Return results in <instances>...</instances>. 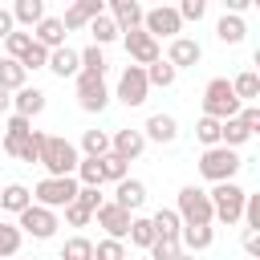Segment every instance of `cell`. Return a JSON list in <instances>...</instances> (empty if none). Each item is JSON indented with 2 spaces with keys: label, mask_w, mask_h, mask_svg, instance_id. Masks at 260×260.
I'll list each match as a JSON object with an SVG mask.
<instances>
[{
  "label": "cell",
  "mask_w": 260,
  "mask_h": 260,
  "mask_svg": "<svg viewBox=\"0 0 260 260\" xmlns=\"http://www.w3.org/2000/svg\"><path fill=\"white\" fill-rule=\"evenodd\" d=\"M77 146L69 142V138H61V134H45L41 138V154H37V162L49 171V175H73V167H77Z\"/></svg>",
  "instance_id": "1"
},
{
  "label": "cell",
  "mask_w": 260,
  "mask_h": 260,
  "mask_svg": "<svg viewBox=\"0 0 260 260\" xmlns=\"http://www.w3.org/2000/svg\"><path fill=\"white\" fill-rule=\"evenodd\" d=\"M244 167V158L236 154V146H228V142H211L207 150H203V158H199V175L207 179V183H219V179H236V171Z\"/></svg>",
  "instance_id": "2"
},
{
  "label": "cell",
  "mask_w": 260,
  "mask_h": 260,
  "mask_svg": "<svg viewBox=\"0 0 260 260\" xmlns=\"http://www.w3.org/2000/svg\"><path fill=\"white\" fill-rule=\"evenodd\" d=\"M207 195H211V215H215L219 223H228V228L240 223V215H244V195H248V191H244L236 179H219Z\"/></svg>",
  "instance_id": "3"
},
{
  "label": "cell",
  "mask_w": 260,
  "mask_h": 260,
  "mask_svg": "<svg viewBox=\"0 0 260 260\" xmlns=\"http://www.w3.org/2000/svg\"><path fill=\"white\" fill-rule=\"evenodd\" d=\"M240 106H244V102L236 98V89H232L228 77H211V81L203 85V114H211V118H232Z\"/></svg>",
  "instance_id": "4"
},
{
  "label": "cell",
  "mask_w": 260,
  "mask_h": 260,
  "mask_svg": "<svg viewBox=\"0 0 260 260\" xmlns=\"http://www.w3.org/2000/svg\"><path fill=\"white\" fill-rule=\"evenodd\" d=\"M73 77H77V106H81L85 114H102V110L110 106V89H106L102 73H93V69H77Z\"/></svg>",
  "instance_id": "5"
},
{
  "label": "cell",
  "mask_w": 260,
  "mask_h": 260,
  "mask_svg": "<svg viewBox=\"0 0 260 260\" xmlns=\"http://www.w3.org/2000/svg\"><path fill=\"white\" fill-rule=\"evenodd\" d=\"M73 195H77V175H45L32 187V199L45 207H65Z\"/></svg>",
  "instance_id": "6"
},
{
  "label": "cell",
  "mask_w": 260,
  "mask_h": 260,
  "mask_svg": "<svg viewBox=\"0 0 260 260\" xmlns=\"http://www.w3.org/2000/svg\"><path fill=\"white\" fill-rule=\"evenodd\" d=\"M179 219L183 223H215V215H211V195L203 191V187H195V183H187L183 191H179Z\"/></svg>",
  "instance_id": "7"
},
{
  "label": "cell",
  "mask_w": 260,
  "mask_h": 260,
  "mask_svg": "<svg viewBox=\"0 0 260 260\" xmlns=\"http://www.w3.org/2000/svg\"><path fill=\"white\" fill-rule=\"evenodd\" d=\"M16 223H20V232H28L32 240H49L53 232H57V207H45V203H28V207H20L16 211Z\"/></svg>",
  "instance_id": "8"
},
{
  "label": "cell",
  "mask_w": 260,
  "mask_h": 260,
  "mask_svg": "<svg viewBox=\"0 0 260 260\" xmlns=\"http://www.w3.org/2000/svg\"><path fill=\"white\" fill-rule=\"evenodd\" d=\"M146 93H150L146 69H142L138 61H134V65H126V69H122V77H118V93H114V98H118L122 106H130V110H134V106H142V102H146Z\"/></svg>",
  "instance_id": "9"
},
{
  "label": "cell",
  "mask_w": 260,
  "mask_h": 260,
  "mask_svg": "<svg viewBox=\"0 0 260 260\" xmlns=\"http://www.w3.org/2000/svg\"><path fill=\"white\" fill-rule=\"evenodd\" d=\"M142 28L150 32V37H179L183 32V16H179V8H171V4H158V8H150V12H142Z\"/></svg>",
  "instance_id": "10"
},
{
  "label": "cell",
  "mask_w": 260,
  "mask_h": 260,
  "mask_svg": "<svg viewBox=\"0 0 260 260\" xmlns=\"http://www.w3.org/2000/svg\"><path fill=\"white\" fill-rule=\"evenodd\" d=\"M122 45H126L130 61H138V65H150L154 57H162V53H158V37H150L142 24H134V28H122Z\"/></svg>",
  "instance_id": "11"
},
{
  "label": "cell",
  "mask_w": 260,
  "mask_h": 260,
  "mask_svg": "<svg viewBox=\"0 0 260 260\" xmlns=\"http://www.w3.org/2000/svg\"><path fill=\"white\" fill-rule=\"evenodd\" d=\"M93 215H98V228H106V236H118V240H122V236L130 232V215H134V211L122 207L118 199H110V203L102 199V203L93 207Z\"/></svg>",
  "instance_id": "12"
},
{
  "label": "cell",
  "mask_w": 260,
  "mask_h": 260,
  "mask_svg": "<svg viewBox=\"0 0 260 260\" xmlns=\"http://www.w3.org/2000/svg\"><path fill=\"white\" fill-rule=\"evenodd\" d=\"M167 61L175 65V69H195L199 61H203V45L195 41V37H171V45H167Z\"/></svg>",
  "instance_id": "13"
},
{
  "label": "cell",
  "mask_w": 260,
  "mask_h": 260,
  "mask_svg": "<svg viewBox=\"0 0 260 260\" xmlns=\"http://www.w3.org/2000/svg\"><path fill=\"white\" fill-rule=\"evenodd\" d=\"M45 69H49V73H57V77L65 81V77H73V73L81 69V57H77V49H69V45H57V49H49V61H45Z\"/></svg>",
  "instance_id": "14"
},
{
  "label": "cell",
  "mask_w": 260,
  "mask_h": 260,
  "mask_svg": "<svg viewBox=\"0 0 260 260\" xmlns=\"http://www.w3.org/2000/svg\"><path fill=\"white\" fill-rule=\"evenodd\" d=\"M12 110L16 114H24V118H37L41 110H45V89H37V85H16L12 89Z\"/></svg>",
  "instance_id": "15"
},
{
  "label": "cell",
  "mask_w": 260,
  "mask_h": 260,
  "mask_svg": "<svg viewBox=\"0 0 260 260\" xmlns=\"http://www.w3.org/2000/svg\"><path fill=\"white\" fill-rule=\"evenodd\" d=\"M114 199H118L122 207L138 211V207L146 203V183H142V179H130V175H122V179L114 183Z\"/></svg>",
  "instance_id": "16"
},
{
  "label": "cell",
  "mask_w": 260,
  "mask_h": 260,
  "mask_svg": "<svg viewBox=\"0 0 260 260\" xmlns=\"http://www.w3.org/2000/svg\"><path fill=\"white\" fill-rule=\"evenodd\" d=\"M65 24H61V16H41L37 24H32V41H41L45 49H57V45H65Z\"/></svg>",
  "instance_id": "17"
},
{
  "label": "cell",
  "mask_w": 260,
  "mask_h": 260,
  "mask_svg": "<svg viewBox=\"0 0 260 260\" xmlns=\"http://www.w3.org/2000/svg\"><path fill=\"white\" fill-rule=\"evenodd\" d=\"M142 134H146V142H175L179 138V122L171 114H150L146 126H142Z\"/></svg>",
  "instance_id": "18"
},
{
  "label": "cell",
  "mask_w": 260,
  "mask_h": 260,
  "mask_svg": "<svg viewBox=\"0 0 260 260\" xmlns=\"http://www.w3.org/2000/svg\"><path fill=\"white\" fill-rule=\"evenodd\" d=\"M110 150H118L122 158H138L142 150H146V134L142 130H118V134H110Z\"/></svg>",
  "instance_id": "19"
},
{
  "label": "cell",
  "mask_w": 260,
  "mask_h": 260,
  "mask_svg": "<svg viewBox=\"0 0 260 260\" xmlns=\"http://www.w3.org/2000/svg\"><path fill=\"white\" fill-rule=\"evenodd\" d=\"M179 244L191 248V252H207L215 244V232H211V223H183L179 228Z\"/></svg>",
  "instance_id": "20"
},
{
  "label": "cell",
  "mask_w": 260,
  "mask_h": 260,
  "mask_svg": "<svg viewBox=\"0 0 260 260\" xmlns=\"http://www.w3.org/2000/svg\"><path fill=\"white\" fill-rule=\"evenodd\" d=\"M215 37H219L223 45H240V41L248 37V24H244V12H223V16L215 20Z\"/></svg>",
  "instance_id": "21"
},
{
  "label": "cell",
  "mask_w": 260,
  "mask_h": 260,
  "mask_svg": "<svg viewBox=\"0 0 260 260\" xmlns=\"http://www.w3.org/2000/svg\"><path fill=\"white\" fill-rule=\"evenodd\" d=\"M85 28H89L93 45H110V41H118V37H122V28H118V20H114L110 12H98V16H89V20H85Z\"/></svg>",
  "instance_id": "22"
},
{
  "label": "cell",
  "mask_w": 260,
  "mask_h": 260,
  "mask_svg": "<svg viewBox=\"0 0 260 260\" xmlns=\"http://www.w3.org/2000/svg\"><path fill=\"white\" fill-rule=\"evenodd\" d=\"M28 130H32V118H24V114H16V110H12L8 130H4V154H12V158H16V150H20V142L28 138Z\"/></svg>",
  "instance_id": "23"
},
{
  "label": "cell",
  "mask_w": 260,
  "mask_h": 260,
  "mask_svg": "<svg viewBox=\"0 0 260 260\" xmlns=\"http://www.w3.org/2000/svg\"><path fill=\"white\" fill-rule=\"evenodd\" d=\"M106 12L118 20V28L142 24V4H138V0H106Z\"/></svg>",
  "instance_id": "24"
},
{
  "label": "cell",
  "mask_w": 260,
  "mask_h": 260,
  "mask_svg": "<svg viewBox=\"0 0 260 260\" xmlns=\"http://www.w3.org/2000/svg\"><path fill=\"white\" fill-rule=\"evenodd\" d=\"M142 69H146V81H150V85H158V89H171V85H175V77H179V69H175L171 61H162V57H154V61H150V65H142Z\"/></svg>",
  "instance_id": "25"
},
{
  "label": "cell",
  "mask_w": 260,
  "mask_h": 260,
  "mask_svg": "<svg viewBox=\"0 0 260 260\" xmlns=\"http://www.w3.org/2000/svg\"><path fill=\"white\" fill-rule=\"evenodd\" d=\"M28 203H32V191H28L24 183H8V187L0 191V211H12V215H16V211L28 207Z\"/></svg>",
  "instance_id": "26"
},
{
  "label": "cell",
  "mask_w": 260,
  "mask_h": 260,
  "mask_svg": "<svg viewBox=\"0 0 260 260\" xmlns=\"http://www.w3.org/2000/svg\"><path fill=\"white\" fill-rule=\"evenodd\" d=\"M232 89H236L240 102H256V98H260V73H256V69L236 73V77H232Z\"/></svg>",
  "instance_id": "27"
},
{
  "label": "cell",
  "mask_w": 260,
  "mask_h": 260,
  "mask_svg": "<svg viewBox=\"0 0 260 260\" xmlns=\"http://www.w3.org/2000/svg\"><path fill=\"white\" fill-rule=\"evenodd\" d=\"M252 138V130L232 114V118H219V142H228V146H244Z\"/></svg>",
  "instance_id": "28"
},
{
  "label": "cell",
  "mask_w": 260,
  "mask_h": 260,
  "mask_svg": "<svg viewBox=\"0 0 260 260\" xmlns=\"http://www.w3.org/2000/svg\"><path fill=\"white\" fill-rule=\"evenodd\" d=\"M98 162H102V183H118V179L130 171V158H122L118 150H106V154H98Z\"/></svg>",
  "instance_id": "29"
},
{
  "label": "cell",
  "mask_w": 260,
  "mask_h": 260,
  "mask_svg": "<svg viewBox=\"0 0 260 260\" xmlns=\"http://www.w3.org/2000/svg\"><path fill=\"white\" fill-rule=\"evenodd\" d=\"M28 81V69L20 65V57H0V85L4 89H16Z\"/></svg>",
  "instance_id": "30"
},
{
  "label": "cell",
  "mask_w": 260,
  "mask_h": 260,
  "mask_svg": "<svg viewBox=\"0 0 260 260\" xmlns=\"http://www.w3.org/2000/svg\"><path fill=\"white\" fill-rule=\"evenodd\" d=\"M45 4H49V0H16V4H12V20L24 24V28H32V24L45 16Z\"/></svg>",
  "instance_id": "31"
},
{
  "label": "cell",
  "mask_w": 260,
  "mask_h": 260,
  "mask_svg": "<svg viewBox=\"0 0 260 260\" xmlns=\"http://www.w3.org/2000/svg\"><path fill=\"white\" fill-rule=\"evenodd\" d=\"M150 223H154V236H179V228H183V219H179L175 207H158L150 215Z\"/></svg>",
  "instance_id": "32"
},
{
  "label": "cell",
  "mask_w": 260,
  "mask_h": 260,
  "mask_svg": "<svg viewBox=\"0 0 260 260\" xmlns=\"http://www.w3.org/2000/svg\"><path fill=\"white\" fill-rule=\"evenodd\" d=\"M146 252H150L154 260H179V256H183V244H179V236H154Z\"/></svg>",
  "instance_id": "33"
},
{
  "label": "cell",
  "mask_w": 260,
  "mask_h": 260,
  "mask_svg": "<svg viewBox=\"0 0 260 260\" xmlns=\"http://www.w3.org/2000/svg\"><path fill=\"white\" fill-rule=\"evenodd\" d=\"M20 244H24V232H20V223H8V219H0V256H16V252H20Z\"/></svg>",
  "instance_id": "34"
},
{
  "label": "cell",
  "mask_w": 260,
  "mask_h": 260,
  "mask_svg": "<svg viewBox=\"0 0 260 260\" xmlns=\"http://www.w3.org/2000/svg\"><path fill=\"white\" fill-rule=\"evenodd\" d=\"M130 244L134 248H150V240H154V223L146 219V215H130Z\"/></svg>",
  "instance_id": "35"
},
{
  "label": "cell",
  "mask_w": 260,
  "mask_h": 260,
  "mask_svg": "<svg viewBox=\"0 0 260 260\" xmlns=\"http://www.w3.org/2000/svg\"><path fill=\"white\" fill-rule=\"evenodd\" d=\"M73 175H77V183H102V162H98V154H85V158H77Z\"/></svg>",
  "instance_id": "36"
},
{
  "label": "cell",
  "mask_w": 260,
  "mask_h": 260,
  "mask_svg": "<svg viewBox=\"0 0 260 260\" xmlns=\"http://www.w3.org/2000/svg\"><path fill=\"white\" fill-rule=\"evenodd\" d=\"M195 138H199L203 146H211V142H219V118H211V114H203V118L195 122Z\"/></svg>",
  "instance_id": "37"
},
{
  "label": "cell",
  "mask_w": 260,
  "mask_h": 260,
  "mask_svg": "<svg viewBox=\"0 0 260 260\" xmlns=\"http://www.w3.org/2000/svg\"><path fill=\"white\" fill-rule=\"evenodd\" d=\"M81 150L85 154H106L110 150V134L106 130H85L81 134Z\"/></svg>",
  "instance_id": "38"
},
{
  "label": "cell",
  "mask_w": 260,
  "mask_h": 260,
  "mask_svg": "<svg viewBox=\"0 0 260 260\" xmlns=\"http://www.w3.org/2000/svg\"><path fill=\"white\" fill-rule=\"evenodd\" d=\"M61 256H65V260H89V256H93V244H89L85 236H73V240H65Z\"/></svg>",
  "instance_id": "39"
},
{
  "label": "cell",
  "mask_w": 260,
  "mask_h": 260,
  "mask_svg": "<svg viewBox=\"0 0 260 260\" xmlns=\"http://www.w3.org/2000/svg\"><path fill=\"white\" fill-rule=\"evenodd\" d=\"M93 256H98V260H122V256H126V244H122L118 236H106L102 244H93Z\"/></svg>",
  "instance_id": "40"
},
{
  "label": "cell",
  "mask_w": 260,
  "mask_h": 260,
  "mask_svg": "<svg viewBox=\"0 0 260 260\" xmlns=\"http://www.w3.org/2000/svg\"><path fill=\"white\" fill-rule=\"evenodd\" d=\"M45 61H49V49H45L41 41H32V45L20 53V65H24V69H45Z\"/></svg>",
  "instance_id": "41"
},
{
  "label": "cell",
  "mask_w": 260,
  "mask_h": 260,
  "mask_svg": "<svg viewBox=\"0 0 260 260\" xmlns=\"http://www.w3.org/2000/svg\"><path fill=\"white\" fill-rule=\"evenodd\" d=\"M41 138H45V134H41V130H28V138H24V142H20V150H16V158H20V162H28V167H32V162H37V154H41Z\"/></svg>",
  "instance_id": "42"
},
{
  "label": "cell",
  "mask_w": 260,
  "mask_h": 260,
  "mask_svg": "<svg viewBox=\"0 0 260 260\" xmlns=\"http://www.w3.org/2000/svg\"><path fill=\"white\" fill-rule=\"evenodd\" d=\"M89 219H93V211H89L85 203H77V199L65 203V223H69V228H85Z\"/></svg>",
  "instance_id": "43"
},
{
  "label": "cell",
  "mask_w": 260,
  "mask_h": 260,
  "mask_svg": "<svg viewBox=\"0 0 260 260\" xmlns=\"http://www.w3.org/2000/svg\"><path fill=\"white\" fill-rule=\"evenodd\" d=\"M81 69H93V73H106V57H102V45H85L81 53Z\"/></svg>",
  "instance_id": "44"
},
{
  "label": "cell",
  "mask_w": 260,
  "mask_h": 260,
  "mask_svg": "<svg viewBox=\"0 0 260 260\" xmlns=\"http://www.w3.org/2000/svg\"><path fill=\"white\" fill-rule=\"evenodd\" d=\"M28 45H32V32H16V28H12V32L4 37V49H8V57H20Z\"/></svg>",
  "instance_id": "45"
},
{
  "label": "cell",
  "mask_w": 260,
  "mask_h": 260,
  "mask_svg": "<svg viewBox=\"0 0 260 260\" xmlns=\"http://www.w3.org/2000/svg\"><path fill=\"white\" fill-rule=\"evenodd\" d=\"M203 12H207V0H183V4H179V16H183V20H195V24H199Z\"/></svg>",
  "instance_id": "46"
},
{
  "label": "cell",
  "mask_w": 260,
  "mask_h": 260,
  "mask_svg": "<svg viewBox=\"0 0 260 260\" xmlns=\"http://www.w3.org/2000/svg\"><path fill=\"white\" fill-rule=\"evenodd\" d=\"M240 219H248V228H260V195H244V215Z\"/></svg>",
  "instance_id": "47"
},
{
  "label": "cell",
  "mask_w": 260,
  "mask_h": 260,
  "mask_svg": "<svg viewBox=\"0 0 260 260\" xmlns=\"http://www.w3.org/2000/svg\"><path fill=\"white\" fill-rule=\"evenodd\" d=\"M240 244H244V252H248V256H260V228H244Z\"/></svg>",
  "instance_id": "48"
},
{
  "label": "cell",
  "mask_w": 260,
  "mask_h": 260,
  "mask_svg": "<svg viewBox=\"0 0 260 260\" xmlns=\"http://www.w3.org/2000/svg\"><path fill=\"white\" fill-rule=\"evenodd\" d=\"M85 20H89V16H81V12L73 8V4H69V8H65V16H61V24H65V32H73V28H85Z\"/></svg>",
  "instance_id": "49"
},
{
  "label": "cell",
  "mask_w": 260,
  "mask_h": 260,
  "mask_svg": "<svg viewBox=\"0 0 260 260\" xmlns=\"http://www.w3.org/2000/svg\"><path fill=\"white\" fill-rule=\"evenodd\" d=\"M81 16H98V12H106V0H69Z\"/></svg>",
  "instance_id": "50"
},
{
  "label": "cell",
  "mask_w": 260,
  "mask_h": 260,
  "mask_svg": "<svg viewBox=\"0 0 260 260\" xmlns=\"http://www.w3.org/2000/svg\"><path fill=\"white\" fill-rule=\"evenodd\" d=\"M12 28H16V20H12V8H0V41H4Z\"/></svg>",
  "instance_id": "51"
},
{
  "label": "cell",
  "mask_w": 260,
  "mask_h": 260,
  "mask_svg": "<svg viewBox=\"0 0 260 260\" xmlns=\"http://www.w3.org/2000/svg\"><path fill=\"white\" fill-rule=\"evenodd\" d=\"M219 4H223L228 12H248V8L256 4V0H219Z\"/></svg>",
  "instance_id": "52"
},
{
  "label": "cell",
  "mask_w": 260,
  "mask_h": 260,
  "mask_svg": "<svg viewBox=\"0 0 260 260\" xmlns=\"http://www.w3.org/2000/svg\"><path fill=\"white\" fill-rule=\"evenodd\" d=\"M8 110H12V89L0 85V114H8Z\"/></svg>",
  "instance_id": "53"
},
{
  "label": "cell",
  "mask_w": 260,
  "mask_h": 260,
  "mask_svg": "<svg viewBox=\"0 0 260 260\" xmlns=\"http://www.w3.org/2000/svg\"><path fill=\"white\" fill-rule=\"evenodd\" d=\"M207 4H211V0H207Z\"/></svg>",
  "instance_id": "54"
}]
</instances>
